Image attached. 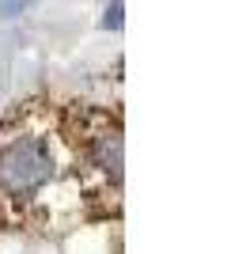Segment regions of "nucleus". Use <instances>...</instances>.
Listing matches in <instances>:
<instances>
[{
    "label": "nucleus",
    "instance_id": "f257e3e1",
    "mask_svg": "<svg viewBox=\"0 0 250 254\" xmlns=\"http://www.w3.org/2000/svg\"><path fill=\"white\" fill-rule=\"evenodd\" d=\"M61 167H72L68 114L53 118L46 106H27L0 122V212L11 224L42 209V197L61 179Z\"/></svg>",
    "mask_w": 250,
    "mask_h": 254
},
{
    "label": "nucleus",
    "instance_id": "f03ea898",
    "mask_svg": "<svg viewBox=\"0 0 250 254\" xmlns=\"http://www.w3.org/2000/svg\"><path fill=\"white\" fill-rule=\"evenodd\" d=\"M72 175L83 201H106V212L118 209L122 193V122L106 110H72Z\"/></svg>",
    "mask_w": 250,
    "mask_h": 254
},
{
    "label": "nucleus",
    "instance_id": "7ed1b4c3",
    "mask_svg": "<svg viewBox=\"0 0 250 254\" xmlns=\"http://www.w3.org/2000/svg\"><path fill=\"white\" fill-rule=\"evenodd\" d=\"M103 27H122V0H114V4H110V8H106V19H103Z\"/></svg>",
    "mask_w": 250,
    "mask_h": 254
},
{
    "label": "nucleus",
    "instance_id": "20e7f679",
    "mask_svg": "<svg viewBox=\"0 0 250 254\" xmlns=\"http://www.w3.org/2000/svg\"><path fill=\"white\" fill-rule=\"evenodd\" d=\"M27 8V0H0V15H19Z\"/></svg>",
    "mask_w": 250,
    "mask_h": 254
}]
</instances>
